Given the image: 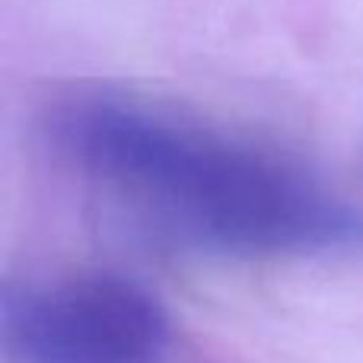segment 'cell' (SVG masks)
Returning a JSON list of instances; mask_svg holds the SVG:
<instances>
[{"instance_id": "cell-1", "label": "cell", "mask_w": 363, "mask_h": 363, "mask_svg": "<svg viewBox=\"0 0 363 363\" xmlns=\"http://www.w3.org/2000/svg\"><path fill=\"white\" fill-rule=\"evenodd\" d=\"M51 144L160 233L217 255L363 245V211L296 163L125 96L83 93L45 118Z\"/></svg>"}, {"instance_id": "cell-2", "label": "cell", "mask_w": 363, "mask_h": 363, "mask_svg": "<svg viewBox=\"0 0 363 363\" xmlns=\"http://www.w3.org/2000/svg\"><path fill=\"white\" fill-rule=\"evenodd\" d=\"M0 335L16 363H163L172 322L147 287L93 274L6 287Z\"/></svg>"}]
</instances>
